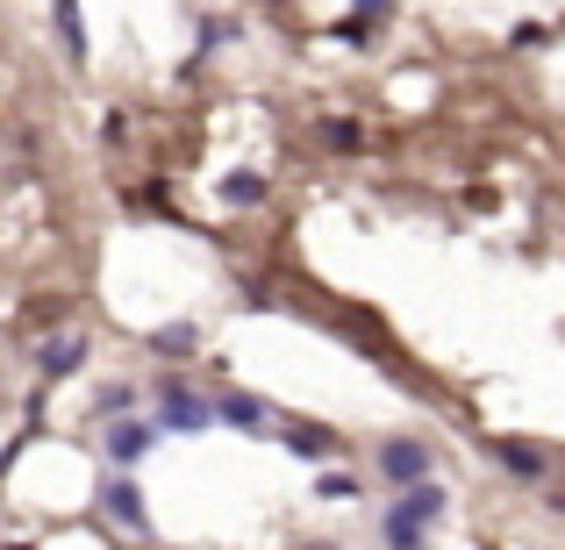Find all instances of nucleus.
<instances>
[{"mask_svg":"<svg viewBox=\"0 0 565 550\" xmlns=\"http://www.w3.org/2000/svg\"><path fill=\"white\" fill-rule=\"evenodd\" d=\"M51 22H57V43H65V65H86V57H94V43H86L79 0H51Z\"/></svg>","mask_w":565,"mask_h":550,"instance_id":"1a4fd4ad","label":"nucleus"},{"mask_svg":"<svg viewBox=\"0 0 565 550\" xmlns=\"http://www.w3.org/2000/svg\"><path fill=\"white\" fill-rule=\"evenodd\" d=\"M429 472H437V457H429L423 436H386L380 443V479L386 486H415V479H429Z\"/></svg>","mask_w":565,"mask_h":550,"instance_id":"7ed1b4c3","label":"nucleus"},{"mask_svg":"<svg viewBox=\"0 0 565 550\" xmlns=\"http://www.w3.org/2000/svg\"><path fill=\"white\" fill-rule=\"evenodd\" d=\"M322 143H330V151H359V122L330 115V122H322Z\"/></svg>","mask_w":565,"mask_h":550,"instance_id":"4468645a","label":"nucleus"},{"mask_svg":"<svg viewBox=\"0 0 565 550\" xmlns=\"http://www.w3.org/2000/svg\"><path fill=\"white\" fill-rule=\"evenodd\" d=\"M207 422H215V414H207V400L193 393V386L172 379L166 393H158V429H166V436H201Z\"/></svg>","mask_w":565,"mask_h":550,"instance_id":"20e7f679","label":"nucleus"},{"mask_svg":"<svg viewBox=\"0 0 565 550\" xmlns=\"http://www.w3.org/2000/svg\"><path fill=\"white\" fill-rule=\"evenodd\" d=\"M494 465L515 472V479H544V472H552V457H544L530 436H494Z\"/></svg>","mask_w":565,"mask_h":550,"instance_id":"6e6552de","label":"nucleus"},{"mask_svg":"<svg viewBox=\"0 0 565 550\" xmlns=\"http://www.w3.org/2000/svg\"><path fill=\"white\" fill-rule=\"evenodd\" d=\"M100 429H108V465L115 472H137L143 451L158 443V422H137V408H129V414H108Z\"/></svg>","mask_w":565,"mask_h":550,"instance_id":"f03ea898","label":"nucleus"},{"mask_svg":"<svg viewBox=\"0 0 565 550\" xmlns=\"http://www.w3.org/2000/svg\"><path fill=\"white\" fill-rule=\"evenodd\" d=\"M215 43H236V29L230 22H201V57L215 51Z\"/></svg>","mask_w":565,"mask_h":550,"instance_id":"dca6fc26","label":"nucleus"},{"mask_svg":"<svg viewBox=\"0 0 565 550\" xmlns=\"http://www.w3.org/2000/svg\"><path fill=\"white\" fill-rule=\"evenodd\" d=\"M279 443H287L294 457H308V465L344 457V436H337V429H308V422H279Z\"/></svg>","mask_w":565,"mask_h":550,"instance_id":"0eeeda50","label":"nucleus"},{"mask_svg":"<svg viewBox=\"0 0 565 550\" xmlns=\"http://www.w3.org/2000/svg\"><path fill=\"white\" fill-rule=\"evenodd\" d=\"M444 515V486L437 479H415V486H394V508L380 515V543L394 550H415L429 537V522Z\"/></svg>","mask_w":565,"mask_h":550,"instance_id":"f257e3e1","label":"nucleus"},{"mask_svg":"<svg viewBox=\"0 0 565 550\" xmlns=\"http://www.w3.org/2000/svg\"><path fill=\"white\" fill-rule=\"evenodd\" d=\"M207 414H215V422H230V429H265V422H273V414H265V400L244 393V386H222V393L207 400Z\"/></svg>","mask_w":565,"mask_h":550,"instance_id":"423d86ee","label":"nucleus"},{"mask_svg":"<svg viewBox=\"0 0 565 550\" xmlns=\"http://www.w3.org/2000/svg\"><path fill=\"white\" fill-rule=\"evenodd\" d=\"M100 515L115 529H129V537H151V508H143L137 479H100Z\"/></svg>","mask_w":565,"mask_h":550,"instance_id":"39448f33","label":"nucleus"},{"mask_svg":"<svg viewBox=\"0 0 565 550\" xmlns=\"http://www.w3.org/2000/svg\"><path fill=\"white\" fill-rule=\"evenodd\" d=\"M258 201H265L258 172H222V207H258Z\"/></svg>","mask_w":565,"mask_h":550,"instance_id":"f8f14e48","label":"nucleus"},{"mask_svg":"<svg viewBox=\"0 0 565 550\" xmlns=\"http://www.w3.org/2000/svg\"><path fill=\"white\" fill-rule=\"evenodd\" d=\"M86 351H94V344H86V336H57V344H43V358H36V371H43V379H72V371H79L86 365Z\"/></svg>","mask_w":565,"mask_h":550,"instance_id":"9d476101","label":"nucleus"},{"mask_svg":"<svg viewBox=\"0 0 565 550\" xmlns=\"http://www.w3.org/2000/svg\"><path fill=\"white\" fill-rule=\"evenodd\" d=\"M316 494L322 500H351V494H359V479H351V472H316Z\"/></svg>","mask_w":565,"mask_h":550,"instance_id":"2eb2a0df","label":"nucleus"},{"mask_svg":"<svg viewBox=\"0 0 565 550\" xmlns=\"http://www.w3.org/2000/svg\"><path fill=\"white\" fill-rule=\"evenodd\" d=\"M386 8H394V0H351V14H359V22H380Z\"/></svg>","mask_w":565,"mask_h":550,"instance_id":"f3484780","label":"nucleus"},{"mask_svg":"<svg viewBox=\"0 0 565 550\" xmlns=\"http://www.w3.org/2000/svg\"><path fill=\"white\" fill-rule=\"evenodd\" d=\"M129 408H137V386H129V379H108V386H100V400H94L100 422H108V414H129Z\"/></svg>","mask_w":565,"mask_h":550,"instance_id":"ddd939ff","label":"nucleus"},{"mask_svg":"<svg viewBox=\"0 0 565 550\" xmlns=\"http://www.w3.org/2000/svg\"><path fill=\"white\" fill-rule=\"evenodd\" d=\"M193 351H201V330H193V322H166V330H151V358L158 365H180V358H193Z\"/></svg>","mask_w":565,"mask_h":550,"instance_id":"9b49d317","label":"nucleus"}]
</instances>
